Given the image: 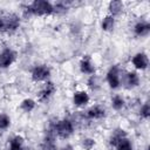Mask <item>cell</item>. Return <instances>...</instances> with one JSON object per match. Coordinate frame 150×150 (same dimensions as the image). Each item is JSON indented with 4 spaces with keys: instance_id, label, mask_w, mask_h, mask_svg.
Wrapping results in <instances>:
<instances>
[{
    "instance_id": "obj_18",
    "label": "cell",
    "mask_w": 150,
    "mask_h": 150,
    "mask_svg": "<svg viewBox=\"0 0 150 150\" xmlns=\"http://www.w3.org/2000/svg\"><path fill=\"white\" fill-rule=\"evenodd\" d=\"M21 109L23 110V111H26V112H29V111H32L33 109H34V107H35V102L32 100V98H26V100H23L22 102H21Z\"/></svg>"
},
{
    "instance_id": "obj_11",
    "label": "cell",
    "mask_w": 150,
    "mask_h": 150,
    "mask_svg": "<svg viewBox=\"0 0 150 150\" xmlns=\"http://www.w3.org/2000/svg\"><path fill=\"white\" fill-rule=\"evenodd\" d=\"M80 69L83 74H94V71H95V67L93 66L89 57L82 59V61L80 62Z\"/></svg>"
},
{
    "instance_id": "obj_19",
    "label": "cell",
    "mask_w": 150,
    "mask_h": 150,
    "mask_svg": "<svg viewBox=\"0 0 150 150\" xmlns=\"http://www.w3.org/2000/svg\"><path fill=\"white\" fill-rule=\"evenodd\" d=\"M116 149H117V150H132V146H131L130 141H129L127 137H124V138H122V139L116 144Z\"/></svg>"
},
{
    "instance_id": "obj_1",
    "label": "cell",
    "mask_w": 150,
    "mask_h": 150,
    "mask_svg": "<svg viewBox=\"0 0 150 150\" xmlns=\"http://www.w3.org/2000/svg\"><path fill=\"white\" fill-rule=\"evenodd\" d=\"M27 12L34 15H49L54 12V6L46 0H35L27 6Z\"/></svg>"
},
{
    "instance_id": "obj_5",
    "label": "cell",
    "mask_w": 150,
    "mask_h": 150,
    "mask_svg": "<svg viewBox=\"0 0 150 150\" xmlns=\"http://www.w3.org/2000/svg\"><path fill=\"white\" fill-rule=\"evenodd\" d=\"M16 54L12 49H4L0 53V68H8L15 61Z\"/></svg>"
},
{
    "instance_id": "obj_24",
    "label": "cell",
    "mask_w": 150,
    "mask_h": 150,
    "mask_svg": "<svg viewBox=\"0 0 150 150\" xmlns=\"http://www.w3.org/2000/svg\"><path fill=\"white\" fill-rule=\"evenodd\" d=\"M94 144H95V142H94V139H91V138H86V139H83V142H82V146H83L86 150H90V149L94 146Z\"/></svg>"
},
{
    "instance_id": "obj_15",
    "label": "cell",
    "mask_w": 150,
    "mask_h": 150,
    "mask_svg": "<svg viewBox=\"0 0 150 150\" xmlns=\"http://www.w3.org/2000/svg\"><path fill=\"white\" fill-rule=\"evenodd\" d=\"M122 8H123V4L120 0H114V1H111L109 4V11H110V13L112 15L120 14V12L122 11Z\"/></svg>"
},
{
    "instance_id": "obj_7",
    "label": "cell",
    "mask_w": 150,
    "mask_h": 150,
    "mask_svg": "<svg viewBox=\"0 0 150 150\" xmlns=\"http://www.w3.org/2000/svg\"><path fill=\"white\" fill-rule=\"evenodd\" d=\"M132 64L137 68V69H146L148 64H149V60L148 56L144 53H138L132 57Z\"/></svg>"
},
{
    "instance_id": "obj_10",
    "label": "cell",
    "mask_w": 150,
    "mask_h": 150,
    "mask_svg": "<svg viewBox=\"0 0 150 150\" xmlns=\"http://www.w3.org/2000/svg\"><path fill=\"white\" fill-rule=\"evenodd\" d=\"M104 115H105V111L100 105H94L90 109H88V111H87V116L89 118H94V120L102 118V117H104Z\"/></svg>"
},
{
    "instance_id": "obj_9",
    "label": "cell",
    "mask_w": 150,
    "mask_h": 150,
    "mask_svg": "<svg viewBox=\"0 0 150 150\" xmlns=\"http://www.w3.org/2000/svg\"><path fill=\"white\" fill-rule=\"evenodd\" d=\"M73 101H74L75 105L82 107V105H86L89 102V96H88V94L86 91H76L74 94Z\"/></svg>"
},
{
    "instance_id": "obj_3",
    "label": "cell",
    "mask_w": 150,
    "mask_h": 150,
    "mask_svg": "<svg viewBox=\"0 0 150 150\" xmlns=\"http://www.w3.org/2000/svg\"><path fill=\"white\" fill-rule=\"evenodd\" d=\"M74 127L69 120H61L55 124V132L61 138H68L73 134Z\"/></svg>"
},
{
    "instance_id": "obj_16",
    "label": "cell",
    "mask_w": 150,
    "mask_h": 150,
    "mask_svg": "<svg viewBox=\"0 0 150 150\" xmlns=\"http://www.w3.org/2000/svg\"><path fill=\"white\" fill-rule=\"evenodd\" d=\"M114 25H115L114 16L112 15H107L102 21V29L105 30V32H109L114 28Z\"/></svg>"
},
{
    "instance_id": "obj_12",
    "label": "cell",
    "mask_w": 150,
    "mask_h": 150,
    "mask_svg": "<svg viewBox=\"0 0 150 150\" xmlns=\"http://www.w3.org/2000/svg\"><path fill=\"white\" fill-rule=\"evenodd\" d=\"M55 91V86L53 82H47L45 84V87L42 88V90L40 91V100H47L49 96H52V94Z\"/></svg>"
},
{
    "instance_id": "obj_22",
    "label": "cell",
    "mask_w": 150,
    "mask_h": 150,
    "mask_svg": "<svg viewBox=\"0 0 150 150\" xmlns=\"http://www.w3.org/2000/svg\"><path fill=\"white\" fill-rule=\"evenodd\" d=\"M11 124V120L6 114H0V129H7Z\"/></svg>"
},
{
    "instance_id": "obj_21",
    "label": "cell",
    "mask_w": 150,
    "mask_h": 150,
    "mask_svg": "<svg viewBox=\"0 0 150 150\" xmlns=\"http://www.w3.org/2000/svg\"><path fill=\"white\" fill-rule=\"evenodd\" d=\"M42 150H56V146H55L53 137H50V136L46 137V139H45V142L42 144Z\"/></svg>"
},
{
    "instance_id": "obj_17",
    "label": "cell",
    "mask_w": 150,
    "mask_h": 150,
    "mask_svg": "<svg viewBox=\"0 0 150 150\" xmlns=\"http://www.w3.org/2000/svg\"><path fill=\"white\" fill-rule=\"evenodd\" d=\"M124 137H127V134L124 132V130H116V131L112 134L111 138H110V144L114 145V146H116V144H117L122 138H124Z\"/></svg>"
},
{
    "instance_id": "obj_20",
    "label": "cell",
    "mask_w": 150,
    "mask_h": 150,
    "mask_svg": "<svg viewBox=\"0 0 150 150\" xmlns=\"http://www.w3.org/2000/svg\"><path fill=\"white\" fill-rule=\"evenodd\" d=\"M111 103H112V108L115 110H120V109H122L124 107V100L121 96H118V95H116V96L112 97Z\"/></svg>"
},
{
    "instance_id": "obj_6",
    "label": "cell",
    "mask_w": 150,
    "mask_h": 150,
    "mask_svg": "<svg viewBox=\"0 0 150 150\" xmlns=\"http://www.w3.org/2000/svg\"><path fill=\"white\" fill-rule=\"evenodd\" d=\"M49 74H50V69H49L47 66H43V64L36 66V67H34L33 70H32V79H33L34 81H36V82H39V81H45V80L49 76Z\"/></svg>"
},
{
    "instance_id": "obj_25",
    "label": "cell",
    "mask_w": 150,
    "mask_h": 150,
    "mask_svg": "<svg viewBox=\"0 0 150 150\" xmlns=\"http://www.w3.org/2000/svg\"><path fill=\"white\" fill-rule=\"evenodd\" d=\"M61 150H73V146H71V145H66V146H63Z\"/></svg>"
},
{
    "instance_id": "obj_23",
    "label": "cell",
    "mask_w": 150,
    "mask_h": 150,
    "mask_svg": "<svg viewBox=\"0 0 150 150\" xmlns=\"http://www.w3.org/2000/svg\"><path fill=\"white\" fill-rule=\"evenodd\" d=\"M141 116L143 118H148L150 116V105H149V103H145L142 107V109H141Z\"/></svg>"
},
{
    "instance_id": "obj_13",
    "label": "cell",
    "mask_w": 150,
    "mask_h": 150,
    "mask_svg": "<svg viewBox=\"0 0 150 150\" xmlns=\"http://www.w3.org/2000/svg\"><path fill=\"white\" fill-rule=\"evenodd\" d=\"M125 83L128 84L129 88L137 87L139 83V76L135 71H129L125 74Z\"/></svg>"
},
{
    "instance_id": "obj_2",
    "label": "cell",
    "mask_w": 150,
    "mask_h": 150,
    "mask_svg": "<svg viewBox=\"0 0 150 150\" xmlns=\"http://www.w3.org/2000/svg\"><path fill=\"white\" fill-rule=\"evenodd\" d=\"M20 26V19L16 14H5L0 16V32L1 33H8L13 32Z\"/></svg>"
},
{
    "instance_id": "obj_8",
    "label": "cell",
    "mask_w": 150,
    "mask_h": 150,
    "mask_svg": "<svg viewBox=\"0 0 150 150\" xmlns=\"http://www.w3.org/2000/svg\"><path fill=\"white\" fill-rule=\"evenodd\" d=\"M134 30H135V34L138 35V36H145L149 34L150 32V25L145 21H139L135 25L134 27Z\"/></svg>"
},
{
    "instance_id": "obj_14",
    "label": "cell",
    "mask_w": 150,
    "mask_h": 150,
    "mask_svg": "<svg viewBox=\"0 0 150 150\" xmlns=\"http://www.w3.org/2000/svg\"><path fill=\"white\" fill-rule=\"evenodd\" d=\"M8 150H23V138L21 136H15L9 141Z\"/></svg>"
},
{
    "instance_id": "obj_4",
    "label": "cell",
    "mask_w": 150,
    "mask_h": 150,
    "mask_svg": "<svg viewBox=\"0 0 150 150\" xmlns=\"http://www.w3.org/2000/svg\"><path fill=\"white\" fill-rule=\"evenodd\" d=\"M107 81L110 86V88L116 89L120 87L121 84V75H120V69L117 66H114L109 69L108 74H107Z\"/></svg>"
}]
</instances>
